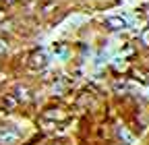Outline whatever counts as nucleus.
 <instances>
[{"instance_id":"obj_2","label":"nucleus","mask_w":149,"mask_h":145,"mask_svg":"<svg viewBox=\"0 0 149 145\" xmlns=\"http://www.w3.org/2000/svg\"><path fill=\"white\" fill-rule=\"evenodd\" d=\"M46 64V54L40 52V54H35L33 56V66H44Z\"/></svg>"},{"instance_id":"obj_1","label":"nucleus","mask_w":149,"mask_h":145,"mask_svg":"<svg viewBox=\"0 0 149 145\" xmlns=\"http://www.w3.org/2000/svg\"><path fill=\"white\" fill-rule=\"evenodd\" d=\"M106 25L112 27V29H124V27H126V21L122 19V17H108V19H106Z\"/></svg>"}]
</instances>
